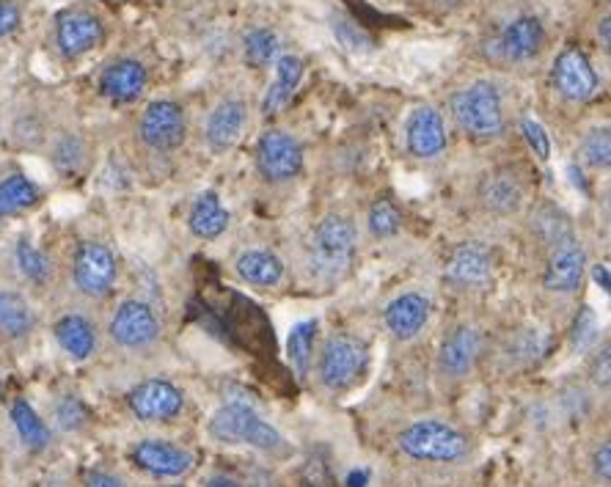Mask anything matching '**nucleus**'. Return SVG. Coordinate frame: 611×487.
I'll use <instances>...</instances> for the list:
<instances>
[{
    "mask_svg": "<svg viewBox=\"0 0 611 487\" xmlns=\"http://www.w3.org/2000/svg\"><path fill=\"white\" fill-rule=\"evenodd\" d=\"M333 33H339V39L344 42V48L350 50H364L370 48V39L359 31L355 25H350V20H336L333 22Z\"/></svg>",
    "mask_w": 611,
    "mask_h": 487,
    "instance_id": "nucleus-40",
    "label": "nucleus"
},
{
    "mask_svg": "<svg viewBox=\"0 0 611 487\" xmlns=\"http://www.w3.org/2000/svg\"><path fill=\"white\" fill-rule=\"evenodd\" d=\"M592 279H596V284L601 287L603 292L611 290V273H609V265L607 262H598L592 265Z\"/></svg>",
    "mask_w": 611,
    "mask_h": 487,
    "instance_id": "nucleus-44",
    "label": "nucleus"
},
{
    "mask_svg": "<svg viewBox=\"0 0 611 487\" xmlns=\"http://www.w3.org/2000/svg\"><path fill=\"white\" fill-rule=\"evenodd\" d=\"M520 129H524L526 144H529V149L535 152L537 160L546 163L548 157H551V138H548L546 127H542V124L537 122V118H524Z\"/></svg>",
    "mask_w": 611,
    "mask_h": 487,
    "instance_id": "nucleus-39",
    "label": "nucleus"
},
{
    "mask_svg": "<svg viewBox=\"0 0 611 487\" xmlns=\"http://www.w3.org/2000/svg\"><path fill=\"white\" fill-rule=\"evenodd\" d=\"M130 460H133L135 468H141V472L157 479L183 477V474H188L194 468V455L188 449L160 438L138 441L133 446V452H130Z\"/></svg>",
    "mask_w": 611,
    "mask_h": 487,
    "instance_id": "nucleus-16",
    "label": "nucleus"
},
{
    "mask_svg": "<svg viewBox=\"0 0 611 487\" xmlns=\"http://www.w3.org/2000/svg\"><path fill=\"white\" fill-rule=\"evenodd\" d=\"M172 487H183V485H172Z\"/></svg>",
    "mask_w": 611,
    "mask_h": 487,
    "instance_id": "nucleus-48",
    "label": "nucleus"
},
{
    "mask_svg": "<svg viewBox=\"0 0 611 487\" xmlns=\"http://www.w3.org/2000/svg\"><path fill=\"white\" fill-rule=\"evenodd\" d=\"M207 487H240V485L231 483V479H226V477H215V479H209Z\"/></svg>",
    "mask_w": 611,
    "mask_h": 487,
    "instance_id": "nucleus-47",
    "label": "nucleus"
},
{
    "mask_svg": "<svg viewBox=\"0 0 611 487\" xmlns=\"http://www.w3.org/2000/svg\"><path fill=\"white\" fill-rule=\"evenodd\" d=\"M209 435L218 444H246L259 452H270V455L287 449L284 435L242 402H229V405L218 407L209 418Z\"/></svg>",
    "mask_w": 611,
    "mask_h": 487,
    "instance_id": "nucleus-3",
    "label": "nucleus"
},
{
    "mask_svg": "<svg viewBox=\"0 0 611 487\" xmlns=\"http://www.w3.org/2000/svg\"><path fill=\"white\" fill-rule=\"evenodd\" d=\"M248 124V105L242 100H224L213 107L204 127V138L213 152H229L242 138Z\"/></svg>",
    "mask_w": 611,
    "mask_h": 487,
    "instance_id": "nucleus-20",
    "label": "nucleus"
},
{
    "mask_svg": "<svg viewBox=\"0 0 611 487\" xmlns=\"http://www.w3.org/2000/svg\"><path fill=\"white\" fill-rule=\"evenodd\" d=\"M37 328V311L17 290H0V333L11 342H22Z\"/></svg>",
    "mask_w": 611,
    "mask_h": 487,
    "instance_id": "nucleus-27",
    "label": "nucleus"
},
{
    "mask_svg": "<svg viewBox=\"0 0 611 487\" xmlns=\"http://www.w3.org/2000/svg\"><path fill=\"white\" fill-rule=\"evenodd\" d=\"M452 118L466 135L477 141H494L505 135V102L490 81H474L452 94Z\"/></svg>",
    "mask_w": 611,
    "mask_h": 487,
    "instance_id": "nucleus-2",
    "label": "nucleus"
},
{
    "mask_svg": "<svg viewBox=\"0 0 611 487\" xmlns=\"http://www.w3.org/2000/svg\"><path fill=\"white\" fill-rule=\"evenodd\" d=\"M587 276V251L576 237L559 242L548 253V265L542 270V287L557 294H573L581 290Z\"/></svg>",
    "mask_w": 611,
    "mask_h": 487,
    "instance_id": "nucleus-15",
    "label": "nucleus"
},
{
    "mask_svg": "<svg viewBox=\"0 0 611 487\" xmlns=\"http://www.w3.org/2000/svg\"><path fill=\"white\" fill-rule=\"evenodd\" d=\"M86 160V146L77 135H61L53 146V163L59 172L75 174Z\"/></svg>",
    "mask_w": 611,
    "mask_h": 487,
    "instance_id": "nucleus-36",
    "label": "nucleus"
},
{
    "mask_svg": "<svg viewBox=\"0 0 611 487\" xmlns=\"http://www.w3.org/2000/svg\"><path fill=\"white\" fill-rule=\"evenodd\" d=\"M370 366V348L364 339L333 333L325 339L317 361V377L328 391H348L361 381Z\"/></svg>",
    "mask_w": 611,
    "mask_h": 487,
    "instance_id": "nucleus-4",
    "label": "nucleus"
},
{
    "mask_svg": "<svg viewBox=\"0 0 611 487\" xmlns=\"http://www.w3.org/2000/svg\"><path fill=\"white\" fill-rule=\"evenodd\" d=\"M581 160L587 163L590 168H596V172H601V168H609L611 163V138H609V129H592V133H587V138L581 141Z\"/></svg>",
    "mask_w": 611,
    "mask_h": 487,
    "instance_id": "nucleus-35",
    "label": "nucleus"
},
{
    "mask_svg": "<svg viewBox=\"0 0 611 487\" xmlns=\"http://www.w3.org/2000/svg\"><path fill=\"white\" fill-rule=\"evenodd\" d=\"M138 138L146 149L160 152V155L179 149L188 138L185 107L174 100L149 102L138 118Z\"/></svg>",
    "mask_w": 611,
    "mask_h": 487,
    "instance_id": "nucleus-9",
    "label": "nucleus"
},
{
    "mask_svg": "<svg viewBox=\"0 0 611 487\" xmlns=\"http://www.w3.org/2000/svg\"><path fill=\"white\" fill-rule=\"evenodd\" d=\"M86 487H124V483L116 477V474L92 472V474H89V479H86Z\"/></svg>",
    "mask_w": 611,
    "mask_h": 487,
    "instance_id": "nucleus-43",
    "label": "nucleus"
},
{
    "mask_svg": "<svg viewBox=\"0 0 611 487\" xmlns=\"http://www.w3.org/2000/svg\"><path fill=\"white\" fill-rule=\"evenodd\" d=\"M53 336L72 361H89L97 353V328L86 314L70 311V314L59 317L53 325Z\"/></svg>",
    "mask_w": 611,
    "mask_h": 487,
    "instance_id": "nucleus-23",
    "label": "nucleus"
},
{
    "mask_svg": "<svg viewBox=\"0 0 611 487\" xmlns=\"http://www.w3.org/2000/svg\"><path fill=\"white\" fill-rule=\"evenodd\" d=\"M598 331H601V325H598L596 311H592L590 305H584V309L579 311V317H576L573 333H570V336H573V348L579 350V353L590 350L592 344L598 342V336H601Z\"/></svg>",
    "mask_w": 611,
    "mask_h": 487,
    "instance_id": "nucleus-38",
    "label": "nucleus"
},
{
    "mask_svg": "<svg viewBox=\"0 0 611 487\" xmlns=\"http://www.w3.org/2000/svg\"><path fill=\"white\" fill-rule=\"evenodd\" d=\"M281 42L273 31L268 28H257L246 37V61L253 66V70H262V66L273 64L279 59Z\"/></svg>",
    "mask_w": 611,
    "mask_h": 487,
    "instance_id": "nucleus-34",
    "label": "nucleus"
},
{
    "mask_svg": "<svg viewBox=\"0 0 611 487\" xmlns=\"http://www.w3.org/2000/svg\"><path fill=\"white\" fill-rule=\"evenodd\" d=\"M526 196H529L526 179L512 166L490 168L477 185V198L483 209L490 215H499V218L518 215L524 209Z\"/></svg>",
    "mask_w": 611,
    "mask_h": 487,
    "instance_id": "nucleus-12",
    "label": "nucleus"
},
{
    "mask_svg": "<svg viewBox=\"0 0 611 487\" xmlns=\"http://www.w3.org/2000/svg\"><path fill=\"white\" fill-rule=\"evenodd\" d=\"M403 455L424 463H455L468 455V438L457 427L435 418L411 424L397 438Z\"/></svg>",
    "mask_w": 611,
    "mask_h": 487,
    "instance_id": "nucleus-5",
    "label": "nucleus"
},
{
    "mask_svg": "<svg viewBox=\"0 0 611 487\" xmlns=\"http://www.w3.org/2000/svg\"><path fill=\"white\" fill-rule=\"evenodd\" d=\"M105 39V25L94 11L66 9L55 20V48L64 59H81L100 48Z\"/></svg>",
    "mask_w": 611,
    "mask_h": 487,
    "instance_id": "nucleus-13",
    "label": "nucleus"
},
{
    "mask_svg": "<svg viewBox=\"0 0 611 487\" xmlns=\"http://www.w3.org/2000/svg\"><path fill=\"white\" fill-rule=\"evenodd\" d=\"M301 81H303V61L292 53L279 55V59H276V81L270 83L268 94H265L262 100L265 116H276L279 111H284V107L290 105V100L296 97Z\"/></svg>",
    "mask_w": 611,
    "mask_h": 487,
    "instance_id": "nucleus-26",
    "label": "nucleus"
},
{
    "mask_svg": "<svg viewBox=\"0 0 611 487\" xmlns=\"http://www.w3.org/2000/svg\"><path fill=\"white\" fill-rule=\"evenodd\" d=\"M11 424H14L17 435H20L22 446L31 452H44L53 441L50 427L44 424V418L33 411V405L28 400H14L9 407Z\"/></svg>",
    "mask_w": 611,
    "mask_h": 487,
    "instance_id": "nucleus-28",
    "label": "nucleus"
},
{
    "mask_svg": "<svg viewBox=\"0 0 611 487\" xmlns=\"http://www.w3.org/2000/svg\"><path fill=\"white\" fill-rule=\"evenodd\" d=\"M383 320H386V328L394 339L411 342L429 322V298H424L422 292L397 294L383 311Z\"/></svg>",
    "mask_w": 611,
    "mask_h": 487,
    "instance_id": "nucleus-21",
    "label": "nucleus"
},
{
    "mask_svg": "<svg viewBox=\"0 0 611 487\" xmlns=\"http://www.w3.org/2000/svg\"><path fill=\"white\" fill-rule=\"evenodd\" d=\"M598 33H601V39H603V48L609 50V44H611V25H609V17H603V22H601V28H598Z\"/></svg>",
    "mask_w": 611,
    "mask_h": 487,
    "instance_id": "nucleus-46",
    "label": "nucleus"
},
{
    "mask_svg": "<svg viewBox=\"0 0 611 487\" xmlns=\"http://www.w3.org/2000/svg\"><path fill=\"white\" fill-rule=\"evenodd\" d=\"M592 472H596L598 479L609 483L611 479V444L598 446V452L592 455Z\"/></svg>",
    "mask_w": 611,
    "mask_h": 487,
    "instance_id": "nucleus-42",
    "label": "nucleus"
},
{
    "mask_svg": "<svg viewBox=\"0 0 611 487\" xmlns=\"http://www.w3.org/2000/svg\"><path fill=\"white\" fill-rule=\"evenodd\" d=\"M39 198H42V190L25 174H11L0 179V220L37 207Z\"/></svg>",
    "mask_w": 611,
    "mask_h": 487,
    "instance_id": "nucleus-29",
    "label": "nucleus"
},
{
    "mask_svg": "<svg viewBox=\"0 0 611 487\" xmlns=\"http://www.w3.org/2000/svg\"><path fill=\"white\" fill-rule=\"evenodd\" d=\"M542 48H546V28L535 14L515 17L496 39V53L509 64H526V61L537 59Z\"/></svg>",
    "mask_w": 611,
    "mask_h": 487,
    "instance_id": "nucleus-18",
    "label": "nucleus"
},
{
    "mask_svg": "<svg viewBox=\"0 0 611 487\" xmlns=\"http://www.w3.org/2000/svg\"><path fill=\"white\" fill-rule=\"evenodd\" d=\"M535 235L546 242L548 248L559 246V242L570 240L573 235V226H570V218L557 207H540L535 213V224H531Z\"/></svg>",
    "mask_w": 611,
    "mask_h": 487,
    "instance_id": "nucleus-32",
    "label": "nucleus"
},
{
    "mask_svg": "<svg viewBox=\"0 0 611 487\" xmlns=\"http://www.w3.org/2000/svg\"><path fill=\"white\" fill-rule=\"evenodd\" d=\"M185 394L174 383L160 381V377H152V381L138 383L135 388H130L127 394V407L138 422H172L174 416L183 413Z\"/></svg>",
    "mask_w": 611,
    "mask_h": 487,
    "instance_id": "nucleus-14",
    "label": "nucleus"
},
{
    "mask_svg": "<svg viewBox=\"0 0 611 487\" xmlns=\"http://www.w3.org/2000/svg\"><path fill=\"white\" fill-rule=\"evenodd\" d=\"M235 270L246 284L262 287V290L279 287L284 281V262H281L279 253L268 251V248H248V251H242L237 257Z\"/></svg>",
    "mask_w": 611,
    "mask_h": 487,
    "instance_id": "nucleus-24",
    "label": "nucleus"
},
{
    "mask_svg": "<svg viewBox=\"0 0 611 487\" xmlns=\"http://www.w3.org/2000/svg\"><path fill=\"white\" fill-rule=\"evenodd\" d=\"M483 353V339L472 325H457L441 344L438 364L446 377H466Z\"/></svg>",
    "mask_w": 611,
    "mask_h": 487,
    "instance_id": "nucleus-22",
    "label": "nucleus"
},
{
    "mask_svg": "<svg viewBox=\"0 0 611 487\" xmlns=\"http://www.w3.org/2000/svg\"><path fill=\"white\" fill-rule=\"evenodd\" d=\"M14 262L20 268L22 279L31 281L33 287H48L53 281V262L42 248L33 246L31 240H20L14 248Z\"/></svg>",
    "mask_w": 611,
    "mask_h": 487,
    "instance_id": "nucleus-30",
    "label": "nucleus"
},
{
    "mask_svg": "<svg viewBox=\"0 0 611 487\" xmlns=\"http://www.w3.org/2000/svg\"><path fill=\"white\" fill-rule=\"evenodd\" d=\"M118 279V259L111 246L86 240L72 257V284L89 300H102L113 292Z\"/></svg>",
    "mask_w": 611,
    "mask_h": 487,
    "instance_id": "nucleus-7",
    "label": "nucleus"
},
{
    "mask_svg": "<svg viewBox=\"0 0 611 487\" xmlns=\"http://www.w3.org/2000/svg\"><path fill=\"white\" fill-rule=\"evenodd\" d=\"M314 342H317V320H303L292 325L290 336H287V359L296 366L301 377L309 375L311 361H314Z\"/></svg>",
    "mask_w": 611,
    "mask_h": 487,
    "instance_id": "nucleus-31",
    "label": "nucleus"
},
{
    "mask_svg": "<svg viewBox=\"0 0 611 487\" xmlns=\"http://www.w3.org/2000/svg\"><path fill=\"white\" fill-rule=\"evenodd\" d=\"M22 22V11L14 0H0V39L14 33Z\"/></svg>",
    "mask_w": 611,
    "mask_h": 487,
    "instance_id": "nucleus-41",
    "label": "nucleus"
},
{
    "mask_svg": "<svg viewBox=\"0 0 611 487\" xmlns=\"http://www.w3.org/2000/svg\"><path fill=\"white\" fill-rule=\"evenodd\" d=\"M303 144L287 129H265L253 149V163L265 183L287 185L303 172Z\"/></svg>",
    "mask_w": 611,
    "mask_h": 487,
    "instance_id": "nucleus-6",
    "label": "nucleus"
},
{
    "mask_svg": "<svg viewBox=\"0 0 611 487\" xmlns=\"http://www.w3.org/2000/svg\"><path fill=\"white\" fill-rule=\"evenodd\" d=\"M496 259L488 246L466 240L452 248L449 262L444 268V281L457 292H479L494 281Z\"/></svg>",
    "mask_w": 611,
    "mask_h": 487,
    "instance_id": "nucleus-10",
    "label": "nucleus"
},
{
    "mask_svg": "<svg viewBox=\"0 0 611 487\" xmlns=\"http://www.w3.org/2000/svg\"><path fill=\"white\" fill-rule=\"evenodd\" d=\"M359 253V231L344 215H325L311 231L309 270L322 284H339L353 270Z\"/></svg>",
    "mask_w": 611,
    "mask_h": 487,
    "instance_id": "nucleus-1",
    "label": "nucleus"
},
{
    "mask_svg": "<svg viewBox=\"0 0 611 487\" xmlns=\"http://www.w3.org/2000/svg\"><path fill=\"white\" fill-rule=\"evenodd\" d=\"M107 336L122 350H149L160 339V320L146 300L127 298L113 309L107 322Z\"/></svg>",
    "mask_w": 611,
    "mask_h": 487,
    "instance_id": "nucleus-8",
    "label": "nucleus"
},
{
    "mask_svg": "<svg viewBox=\"0 0 611 487\" xmlns=\"http://www.w3.org/2000/svg\"><path fill=\"white\" fill-rule=\"evenodd\" d=\"M146 83H149V72L141 61L118 59L102 70L100 92L111 102L127 105V102H135L146 92Z\"/></svg>",
    "mask_w": 611,
    "mask_h": 487,
    "instance_id": "nucleus-19",
    "label": "nucleus"
},
{
    "mask_svg": "<svg viewBox=\"0 0 611 487\" xmlns=\"http://www.w3.org/2000/svg\"><path fill=\"white\" fill-rule=\"evenodd\" d=\"M551 81H553V89H557L559 97L568 100V102H576V105H581V102H590L598 94V89H601L598 72L592 70V64H590V59H587L584 50L576 48V44H568V48L557 55V61H553Z\"/></svg>",
    "mask_w": 611,
    "mask_h": 487,
    "instance_id": "nucleus-11",
    "label": "nucleus"
},
{
    "mask_svg": "<svg viewBox=\"0 0 611 487\" xmlns=\"http://www.w3.org/2000/svg\"><path fill=\"white\" fill-rule=\"evenodd\" d=\"M55 424L64 433H81L89 424V407L75 394H66L55 402Z\"/></svg>",
    "mask_w": 611,
    "mask_h": 487,
    "instance_id": "nucleus-37",
    "label": "nucleus"
},
{
    "mask_svg": "<svg viewBox=\"0 0 611 487\" xmlns=\"http://www.w3.org/2000/svg\"><path fill=\"white\" fill-rule=\"evenodd\" d=\"M366 229H370L375 240H389V237L400 235V229H403V213L389 198H377L366 209Z\"/></svg>",
    "mask_w": 611,
    "mask_h": 487,
    "instance_id": "nucleus-33",
    "label": "nucleus"
},
{
    "mask_svg": "<svg viewBox=\"0 0 611 487\" xmlns=\"http://www.w3.org/2000/svg\"><path fill=\"white\" fill-rule=\"evenodd\" d=\"M405 146L416 160H435L444 155L449 146L444 116L429 105L416 107L405 124Z\"/></svg>",
    "mask_w": 611,
    "mask_h": 487,
    "instance_id": "nucleus-17",
    "label": "nucleus"
},
{
    "mask_svg": "<svg viewBox=\"0 0 611 487\" xmlns=\"http://www.w3.org/2000/svg\"><path fill=\"white\" fill-rule=\"evenodd\" d=\"M366 483H370V472L366 468H359V472H353L348 477V487H366Z\"/></svg>",
    "mask_w": 611,
    "mask_h": 487,
    "instance_id": "nucleus-45",
    "label": "nucleus"
},
{
    "mask_svg": "<svg viewBox=\"0 0 611 487\" xmlns=\"http://www.w3.org/2000/svg\"><path fill=\"white\" fill-rule=\"evenodd\" d=\"M229 209L224 207L220 196L215 190H204L196 196V201L190 204L188 213V229L190 235L199 237V240H215V237L224 235L229 229Z\"/></svg>",
    "mask_w": 611,
    "mask_h": 487,
    "instance_id": "nucleus-25",
    "label": "nucleus"
}]
</instances>
